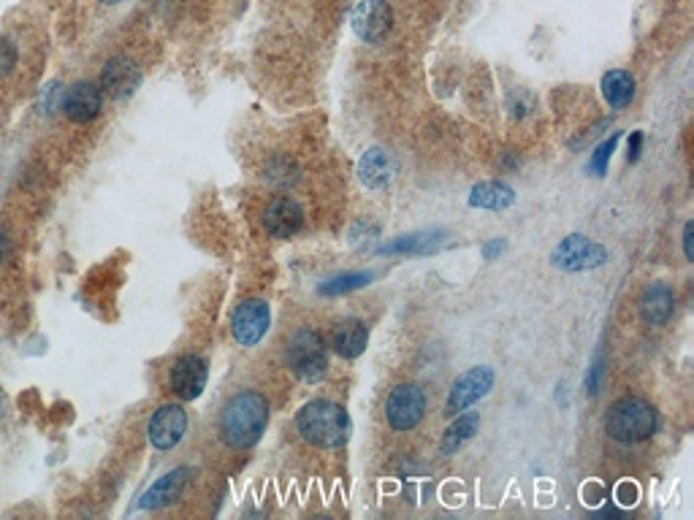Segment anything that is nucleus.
<instances>
[{"instance_id":"1","label":"nucleus","mask_w":694,"mask_h":520,"mask_svg":"<svg viewBox=\"0 0 694 520\" xmlns=\"http://www.w3.org/2000/svg\"><path fill=\"white\" fill-rule=\"evenodd\" d=\"M269 423V401L258 390H242L228 398L220 415V434L228 447L247 450L253 447Z\"/></svg>"},{"instance_id":"2","label":"nucleus","mask_w":694,"mask_h":520,"mask_svg":"<svg viewBox=\"0 0 694 520\" xmlns=\"http://www.w3.org/2000/svg\"><path fill=\"white\" fill-rule=\"evenodd\" d=\"M296 431L302 434L304 442H310L321 450H334V447L347 445L352 423H350L345 407H340L337 401L315 398V401H307L296 412Z\"/></svg>"},{"instance_id":"3","label":"nucleus","mask_w":694,"mask_h":520,"mask_svg":"<svg viewBox=\"0 0 694 520\" xmlns=\"http://www.w3.org/2000/svg\"><path fill=\"white\" fill-rule=\"evenodd\" d=\"M659 417L654 404H649L646 398H619L616 404H610L608 415H605V431L610 439L621 442V445H638L646 442L657 434Z\"/></svg>"},{"instance_id":"4","label":"nucleus","mask_w":694,"mask_h":520,"mask_svg":"<svg viewBox=\"0 0 694 520\" xmlns=\"http://www.w3.org/2000/svg\"><path fill=\"white\" fill-rule=\"evenodd\" d=\"M288 366L302 382H321L329 374V349L318 331L302 329L288 342Z\"/></svg>"},{"instance_id":"5","label":"nucleus","mask_w":694,"mask_h":520,"mask_svg":"<svg viewBox=\"0 0 694 520\" xmlns=\"http://www.w3.org/2000/svg\"><path fill=\"white\" fill-rule=\"evenodd\" d=\"M550 260L556 269H564V271H589V269L602 266L608 260V252H605V247L594 244L591 239L572 233L556 244V250L550 252Z\"/></svg>"},{"instance_id":"6","label":"nucleus","mask_w":694,"mask_h":520,"mask_svg":"<svg viewBox=\"0 0 694 520\" xmlns=\"http://www.w3.org/2000/svg\"><path fill=\"white\" fill-rule=\"evenodd\" d=\"M426 415V396L418 385H399L385 401V420L393 431H412Z\"/></svg>"},{"instance_id":"7","label":"nucleus","mask_w":694,"mask_h":520,"mask_svg":"<svg viewBox=\"0 0 694 520\" xmlns=\"http://www.w3.org/2000/svg\"><path fill=\"white\" fill-rule=\"evenodd\" d=\"M352 33L366 44H380L393 27V11L385 0H361L350 14Z\"/></svg>"},{"instance_id":"8","label":"nucleus","mask_w":694,"mask_h":520,"mask_svg":"<svg viewBox=\"0 0 694 520\" xmlns=\"http://www.w3.org/2000/svg\"><path fill=\"white\" fill-rule=\"evenodd\" d=\"M269 326H272V312L263 299H247L233 309L231 331H233V339L242 347L258 345L266 337Z\"/></svg>"},{"instance_id":"9","label":"nucleus","mask_w":694,"mask_h":520,"mask_svg":"<svg viewBox=\"0 0 694 520\" xmlns=\"http://www.w3.org/2000/svg\"><path fill=\"white\" fill-rule=\"evenodd\" d=\"M494 388V371L489 366H475L470 368L467 374H461L451 393H448V401H445V415H456V412H464L470 409L475 401H481L483 396H489V390Z\"/></svg>"},{"instance_id":"10","label":"nucleus","mask_w":694,"mask_h":520,"mask_svg":"<svg viewBox=\"0 0 694 520\" xmlns=\"http://www.w3.org/2000/svg\"><path fill=\"white\" fill-rule=\"evenodd\" d=\"M209 379V366L201 355H179L174 360L172 374H169V385L172 393L182 401H195Z\"/></svg>"},{"instance_id":"11","label":"nucleus","mask_w":694,"mask_h":520,"mask_svg":"<svg viewBox=\"0 0 694 520\" xmlns=\"http://www.w3.org/2000/svg\"><path fill=\"white\" fill-rule=\"evenodd\" d=\"M263 228L272 239H291L304 228V209L293 198L277 195L263 209Z\"/></svg>"},{"instance_id":"12","label":"nucleus","mask_w":694,"mask_h":520,"mask_svg":"<svg viewBox=\"0 0 694 520\" xmlns=\"http://www.w3.org/2000/svg\"><path fill=\"white\" fill-rule=\"evenodd\" d=\"M184 431H187V412L179 404H164L147 426V437L155 450H174L182 442Z\"/></svg>"},{"instance_id":"13","label":"nucleus","mask_w":694,"mask_h":520,"mask_svg":"<svg viewBox=\"0 0 694 520\" xmlns=\"http://www.w3.org/2000/svg\"><path fill=\"white\" fill-rule=\"evenodd\" d=\"M142 84V68L131 57H112L101 71V93L114 101L131 98Z\"/></svg>"},{"instance_id":"14","label":"nucleus","mask_w":694,"mask_h":520,"mask_svg":"<svg viewBox=\"0 0 694 520\" xmlns=\"http://www.w3.org/2000/svg\"><path fill=\"white\" fill-rule=\"evenodd\" d=\"M101 106H104V93L93 82H76L74 87H68V93L63 95V103H60L63 114L79 125L93 123L101 114Z\"/></svg>"},{"instance_id":"15","label":"nucleus","mask_w":694,"mask_h":520,"mask_svg":"<svg viewBox=\"0 0 694 520\" xmlns=\"http://www.w3.org/2000/svg\"><path fill=\"white\" fill-rule=\"evenodd\" d=\"M187 475H190V469H184V466H179V469H174L169 475H164L158 483H153V486L144 491L139 507H142V510H161V507L176 502V499L182 496L184 486H187Z\"/></svg>"},{"instance_id":"16","label":"nucleus","mask_w":694,"mask_h":520,"mask_svg":"<svg viewBox=\"0 0 694 520\" xmlns=\"http://www.w3.org/2000/svg\"><path fill=\"white\" fill-rule=\"evenodd\" d=\"M393 173H396V161L380 147L366 150L358 161V179H361L363 187L380 190L393 179Z\"/></svg>"},{"instance_id":"17","label":"nucleus","mask_w":694,"mask_h":520,"mask_svg":"<svg viewBox=\"0 0 694 520\" xmlns=\"http://www.w3.org/2000/svg\"><path fill=\"white\" fill-rule=\"evenodd\" d=\"M676 312V296L668 285H651L646 288L640 299V318L649 326H665Z\"/></svg>"},{"instance_id":"18","label":"nucleus","mask_w":694,"mask_h":520,"mask_svg":"<svg viewBox=\"0 0 694 520\" xmlns=\"http://www.w3.org/2000/svg\"><path fill=\"white\" fill-rule=\"evenodd\" d=\"M366 342H369V329L355 318L342 320L332 331V347L340 358H358L366 349Z\"/></svg>"},{"instance_id":"19","label":"nucleus","mask_w":694,"mask_h":520,"mask_svg":"<svg viewBox=\"0 0 694 520\" xmlns=\"http://www.w3.org/2000/svg\"><path fill=\"white\" fill-rule=\"evenodd\" d=\"M513 203H516V190L505 182H481L470 192V206H475V209L502 211Z\"/></svg>"},{"instance_id":"20","label":"nucleus","mask_w":694,"mask_h":520,"mask_svg":"<svg viewBox=\"0 0 694 520\" xmlns=\"http://www.w3.org/2000/svg\"><path fill=\"white\" fill-rule=\"evenodd\" d=\"M440 236H442V231H418V233H407V236H399L396 241L382 244L377 252H380V255H426V252L437 250Z\"/></svg>"},{"instance_id":"21","label":"nucleus","mask_w":694,"mask_h":520,"mask_svg":"<svg viewBox=\"0 0 694 520\" xmlns=\"http://www.w3.org/2000/svg\"><path fill=\"white\" fill-rule=\"evenodd\" d=\"M602 98L608 101L610 109H624L635 98V79L630 71H608L600 82Z\"/></svg>"},{"instance_id":"22","label":"nucleus","mask_w":694,"mask_h":520,"mask_svg":"<svg viewBox=\"0 0 694 520\" xmlns=\"http://www.w3.org/2000/svg\"><path fill=\"white\" fill-rule=\"evenodd\" d=\"M478 426H481V415H478V412L459 415V417L445 428L440 453H442V456H453L456 450H461V445H467V442L478 434Z\"/></svg>"},{"instance_id":"23","label":"nucleus","mask_w":694,"mask_h":520,"mask_svg":"<svg viewBox=\"0 0 694 520\" xmlns=\"http://www.w3.org/2000/svg\"><path fill=\"white\" fill-rule=\"evenodd\" d=\"M372 280H374L372 271H350V274H340V277L323 282V285L318 288V293H321V296H345V293H352V290L369 285Z\"/></svg>"},{"instance_id":"24","label":"nucleus","mask_w":694,"mask_h":520,"mask_svg":"<svg viewBox=\"0 0 694 520\" xmlns=\"http://www.w3.org/2000/svg\"><path fill=\"white\" fill-rule=\"evenodd\" d=\"M616 144H619V133H613L610 139H605V142L594 150V155H591V161H589V173H594V176H605V173H608V163H610V158H613V152H616Z\"/></svg>"},{"instance_id":"25","label":"nucleus","mask_w":694,"mask_h":520,"mask_svg":"<svg viewBox=\"0 0 694 520\" xmlns=\"http://www.w3.org/2000/svg\"><path fill=\"white\" fill-rule=\"evenodd\" d=\"M16 46L8 38H0V76H8L16 65Z\"/></svg>"},{"instance_id":"26","label":"nucleus","mask_w":694,"mask_h":520,"mask_svg":"<svg viewBox=\"0 0 694 520\" xmlns=\"http://www.w3.org/2000/svg\"><path fill=\"white\" fill-rule=\"evenodd\" d=\"M602 374H605V355H597L594 366H591V368H589V374H586V390H589L591 396H597V393H600Z\"/></svg>"},{"instance_id":"27","label":"nucleus","mask_w":694,"mask_h":520,"mask_svg":"<svg viewBox=\"0 0 694 520\" xmlns=\"http://www.w3.org/2000/svg\"><path fill=\"white\" fill-rule=\"evenodd\" d=\"M640 150H643V133L635 131V133L630 136V144H627V163H638Z\"/></svg>"},{"instance_id":"28","label":"nucleus","mask_w":694,"mask_h":520,"mask_svg":"<svg viewBox=\"0 0 694 520\" xmlns=\"http://www.w3.org/2000/svg\"><path fill=\"white\" fill-rule=\"evenodd\" d=\"M505 244H508L505 239H494V241H489V244L483 247V258H486V260H491L497 252H502V250H505Z\"/></svg>"},{"instance_id":"29","label":"nucleus","mask_w":694,"mask_h":520,"mask_svg":"<svg viewBox=\"0 0 694 520\" xmlns=\"http://www.w3.org/2000/svg\"><path fill=\"white\" fill-rule=\"evenodd\" d=\"M692 231H694V225L692 222H687V225H684V255H687V260H694Z\"/></svg>"},{"instance_id":"30","label":"nucleus","mask_w":694,"mask_h":520,"mask_svg":"<svg viewBox=\"0 0 694 520\" xmlns=\"http://www.w3.org/2000/svg\"><path fill=\"white\" fill-rule=\"evenodd\" d=\"M8 252H11V241H8V236L0 231V260H5V258H8Z\"/></svg>"},{"instance_id":"31","label":"nucleus","mask_w":694,"mask_h":520,"mask_svg":"<svg viewBox=\"0 0 694 520\" xmlns=\"http://www.w3.org/2000/svg\"><path fill=\"white\" fill-rule=\"evenodd\" d=\"M101 3H106V5H117V3H123V0H101Z\"/></svg>"},{"instance_id":"32","label":"nucleus","mask_w":694,"mask_h":520,"mask_svg":"<svg viewBox=\"0 0 694 520\" xmlns=\"http://www.w3.org/2000/svg\"><path fill=\"white\" fill-rule=\"evenodd\" d=\"M0 415H3V390H0Z\"/></svg>"}]
</instances>
